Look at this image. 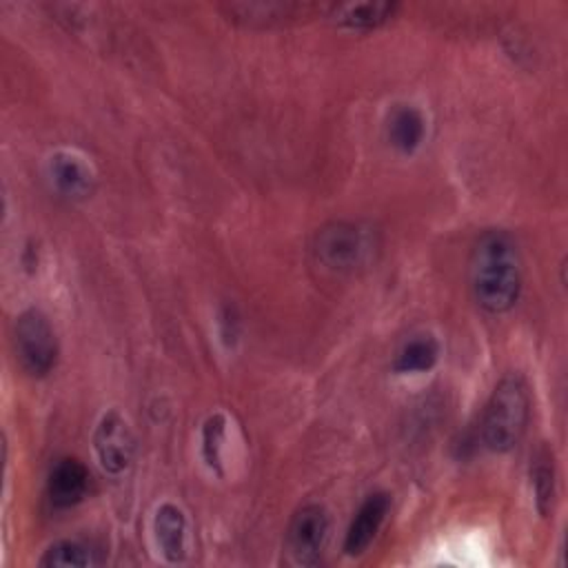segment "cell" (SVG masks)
<instances>
[{"label": "cell", "mask_w": 568, "mask_h": 568, "mask_svg": "<svg viewBox=\"0 0 568 568\" xmlns=\"http://www.w3.org/2000/svg\"><path fill=\"white\" fill-rule=\"evenodd\" d=\"M13 339L18 359L29 375L44 377L51 373L58 359V339L42 311H22L13 326Z\"/></svg>", "instance_id": "3957f363"}, {"label": "cell", "mask_w": 568, "mask_h": 568, "mask_svg": "<svg viewBox=\"0 0 568 568\" xmlns=\"http://www.w3.org/2000/svg\"><path fill=\"white\" fill-rule=\"evenodd\" d=\"M155 541L166 561L178 564L186 557V519L175 504H162L153 517Z\"/></svg>", "instance_id": "30bf717a"}, {"label": "cell", "mask_w": 568, "mask_h": 568, "mask_svg": "<svg viewBox=\"0 0 568 568\" xmlns=\"http://www.w3.org/2000/svg\"><path fill=\"white\" fill-rule=\"evenodd\" d=\"M397 11L395 2H355V4H339L335 9L337 22L355 29V31H371L382 27L386 20L393 18Z\"/></svg>", "instance_id": "7c38bea8"}, {"label": "cell", "mask_w": 568, "mask_h": 568, "mask_svg": "<svg viewBox=\"0 0 568 568\" xmlns=\"http://www.w3.org/2000/svg\"><path fill=\"white\" fill-rule=\"evenodd\" d=\"M91 564V557H89V550L78 544V541H71V539H62V541H55L51 544L42 559H40V566H71V568H82V566H89Z\"/></svg>", "instance_id": "9a60e30c"}, {"label": "cell", "mask_w": 568, "mask_h": 568, "mask_svg": "<svg viewBox=\"0 0 568 568\" xmlns=\"http://www.w3.org/2000/svg\"><path fill=\"white\" fill-rule=\"evenodd\" d=\"M89 488V470L75 457H62L49 473L47 490L55 508L75 506Z\"/></svg>", "instance_id": "ba28073f"}, {"label": "cell", "mask_w": 568, "mask_h": 568, "mask_svg": "<svg viewBox=\"0 0 568 568\" xmlns=\"http://www.w3.org/2000/svg\"><path fill=\"white\" fill-rule=\"evenodd\" d=\"M388 510H390V497L386 493H373L362 501V506L357 508V513L346 530V539H344L346 555L357 557L371 546V541L375 539Z\"/></svg>", "instance_id": "52a82bcc"}, {"label": "cell", "mask_w": 568, "mask_h": 568, "mask_svg": "<svg viewBox=\"0 0 568 568\" xmlns=\"http://www.w3.org/2000/svg\"><path fill=\"white\" fill-rule=\"evenodd\" d=\"M530 417L528 386L519 375H506L497 382L481 415V439L493 453L515 448Z\"/></svg>", "instance_id": "7a4b0ae2"}, {"label": "cell", "mask_w": 568, "mask_h": 568, "mask_svg": "<svg viewBox=\"0 0 568 568\" xmlns=\"http://www.w3.org/2000/svg\"><path fill=\"white\" fill-rule=\"evenodd\" d=\"M530 462H532L530 464V479H532L537 510L546 517L552 510V499H555V464H552V453L546 446H539Z\"/></svg>", "instance_id": "5bb4252c"}, {"label": "cell", "mask_w": 568, "mask_h": 568, "mask_svg": "<svg viewBox=\"0 0 568 568\" xmlns=\"http://www.w3.org/2000/svg\"><path fill=\"white\" fill-rule=\"evenodd\" d=\"M224 426H226V419L224 415L215 413L206 419L204 424V430H202V453H204V459L211 468L220 470V450H222V442H224Z\"/></svg>", "instance_id": "2e32d148"}, {"label": "cell", "mask_w": 568, "mask_h": 568, "mask_svg": "<svg viewBox=\"0 0 568 568\" xmlns=\"http://www.w3.org/2000/svg\"><path fill=\"white\" fill-rule=\"evenodd\" d=\"M468 271L473 297L486 313H506L519 300L521 255L508 231H484L473 244Z\"/></svg>", "instance_id": "6da1fadb"}, {"label": "cell", "mask_w": 568, "mask_h": 568, "mask_svg": "<svg viewBox=\"0 0 568 568\" xmlns=\"http://www.w3.org/2000/svg\"><path fill=\"white\" fill-rule=\"evenodd\" d=\"M220 324L226 328L224 331V339H235V335H237V315H235V311L233 308H224L222 311V320H220Z\"/></svg>", "instance_id": "e0dca14e"}, {"label": "cell", "mask_w": 568, "mask_h": 568, "mask_svg": "<svg viewBox=\"0 0 568 568\" xmlns=\"http://www.w3.org/2000/svg\"><path fill=\"white\" fill-rule=\"evenodd\" d=\"M424 115L410 104H399L388 118V140L402 153L415 151L424 140Z\"/></svg>", "instance_id": "8fae6325"}, {"label": "cell", "mask_w": 568, "mask_h": 568, "mask_svg": "<svg viewBox=\"0 0 568 568\" xmlns=\"http://www.w3.org/2000/svg\"><path fill=\"white\" fill-rule=\"evenodd\" d=\"M47 173L53 189L69 200H82L93 189V175L89 166L71 153H53L47 162Z\"/></svg>", "instance_id": "9c48e42d"}, {"label": "cell", "mask_w": 568, "mask_h": 568, "mask_svg": "<svg viewBox=\"0 0 568 568\" xmlns=\"http://www.w3.org/2000/svg\"><path fill=\"white\" fill-rule=\"evenodd\" d=\"M328 513L320 504H304L291 517L286 544L293 559L302 566H315L328 539Z\"/></svg>", "instance_id": "5b68a950"}, {"label": "cell", "mask_w": 568, "mask_h": 568, "mask_svg": "<svg viewBox=\"0 0 568 568\" xmlns=\"http://www.w3.org/2000/svg\"><path fill=\"white\" fill-rule=\"evenodd\" d=\"M315 260L335 273H351L364 264L371 253L366 233L353 222H328L313 240Z\"/></svg>", "instance_id": "277c9868"}, {"label": "cell", "mask_w": 568, "mask_h": 568, "mask_svg": "<svg viewBox=\"0 0 568 568\" xmlns=\"http://www.w3.org/2000/svg\"><path fill=\"white\" fill-rule=\"evenodd\" d=\"M439 357V344L433 335H415L410 337L399 353L395 355L393 368L397 373H426L435 366Z\"/></svg>", "instance_id": "4fadbf2b"}, {"label": "cell", "mask_w": 568, "mask_h": 568, "mask_svg": "<svg viewBox=\"0 0 568 568\" xmlns=\"http://www.w3.org/2000/svg\"><path fill=\"white\" fill-rule=\"evenodd\" d=\"M93 446L102 468L111 475L124 473L135 455V437L126 419L118 410H109L106 415H102L93 433Z\"/></svg>", "instance_id": "8992f818"}]
</instances>
